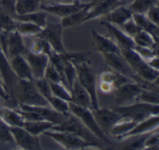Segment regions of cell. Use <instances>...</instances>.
I'll list each match as a JSON object with an SVG mask.
<instances>
[{
	"mask_svg": "<svg viewBox=\"0 0 159 150\" xmlns=\"http://www.w3.org/2000/svg\"><path fill=\"white\" fill-rule=\"evenodd\" d=\"M50 130L68 131L75 134L84 141L93 144L94 147L103 148V143L98 139L75 115L70 113L67 118L59 125H53Z\"/></svg>",
	"mask_w": 159,
	"mask_h": 150,
	"instance_id": "obj_1",
	"label": "cell"
},
{
	"mask_svg": "<svg viewBox=\"0 0 159 150\" xmlns=\"http://www.w3.org/2000/svg\"><path fill=\"white\" fill-rule=\"evenodd\" d=\"M14 89L16 98L20 104L50 107L47 100L38 90L33 80L19 79Z\"/></svg>",
	"mask_w": 159,
	"mask_h": 150,
	"instance_id": "obj_2",
	"label": "cell"
},
{
	"mask_svg": "<svg viewBox=\"0 0 159 150\" xmlns=\"http://www.w3.org/2000/svg\"><path fill=\"white\" fill-rule=\"evenodd\" d=\"M113 109L119 113L122 119H128L136 122L159 114V104H150L135 102L127 105L116 106Z\"/></svg>",
	"mask_w": 159,
	"mask_h": 150,
	"instance_id": "obj_3",
	"label": "cell"
},
{
	"mask_svg": "<svg viewBox=\"0 0 159 150\" xmlns=\"http://www.w3.org/2000/svg\"><path fill=\"white\" fill-rule=\"evenodd\" d=\"M120 49L122 56L142 79L147 82H153L158 79L159 71L150 67L134 49Z\"/></svg>",
	"mask_w": 159,
	"mask_h": 150,
	"instance_id": "obj_4",
	"label": "cell"
},
{
	"mask_svg": "<svg viewBox=\"0 0 159 150\" xmlns=\"http://www.w3.org/2000/svg\"><path fill=\"white\" fill-rule=\"evenodd\" d=\"M70 113L76 116L82 123L103 143L112 145V143L96 123L91 110L78 106L72 102H68Z\"/></svg>",
	"mask_w": 159,
	"mask_h": 150,
	"instance_id": "obj_5",
	"label": "cell"
},
{
	"mask_svg": "<svg viewBox=\"0 0 159 150\" xmlns=\"http://www.w3.org/2000/svg\"><path fill=\"white\" fill-rule=\"evenodd\" d=\"M76 68V77L80 84L86 90L90 95L93 110L99 108L96 87V77L86 61L73 64Z\"/></svg>",
	"mask_w": 159,
	"mask_h": 150,
	"instance_id": "obj_6",
	"label": "cell"
},
{
	"mask_svg": "<svg viewBox=\"0 0 159 150\" xmlns=\"http://www.w3.org/2000/svg\"><path fill=\"white\" fill-rule=\"evenodd\" d=\"M107 65L114 71L132 79L142 86L145 82L135 73L122 54L107 53L102 54Z\"/></svg>",
	"mask_w": 159,
	"mask_h": 150,
	"instance_id": "obj_7",
	"label": "cell"
},
{
	"mask_svg": "<svg viewBox=\"0 0 159 150\" xmlns=\"http://www.w3.org/2000/svg\"><path fill=\"white\" fill-rule=\"evenodd\" d=\"M43 134L52 138L66 149H79L94 146L93 144L68 131H49L48 130L43 131Z\"/></svg>",
	"mask_w": 159,
	"mask_h": 150,
	"instance_id": "obj_8",
	"label": "cell"
},
{
	"mask_svg": "<svg viewBox=\"0 0 159 150\" xmlns=\"http://www.w3.org/2000/svg\"><path fill=\"white\" fill-rule=\"evenodd\" d=\"M63 28L60 23L47 22L42 31L35 37L48 43L54 51L62 53L66 51L62 42Z\"/></svg>",
	"mask_w": 159,
	"mask_h": 150,
	"instance_id": "obj_9",
	"label": "cell"
},
{
	"mask_svg": "<svg viewBox=\"0 0 159 150\" xmlns=\"http://www.w3.org/2000/svg\"><path fill=\"white\" fill-rule=\"evenodd\" d=\"M91 111L96 123L106 136L110 133L112 128L122 120L120 115L113 108L99 107Z\"/></svg>",
	"mask_w": 159,
	"mask_h": 150,
	"instance_id": "obj_10",
	"label": "cell"
},
{
	"mask_svg": "<svg viewBox=\"0 0 159 150\" xmlns=\"http://www.w3.org/2000/svg\"><path fill=\"white\" fill-rule=\"evenodd\" d=\"M142 89V87L135 82H126L117 87L114 89L116 106L127 105V104L135 102Z\"/></svg>",
	"mask_w": 159,
	"mask_h": 150,
	"instance_id": "obj_11",
	"label": "cell"
},
{
	"mask_svg": "<svg viewBox=\"0 0 159 150\" xmlns=\"http://www.w3.org/2000/svg\"><path fill=\"white\" fill-rule=\"evenodd\" d=\"M90 4L91 2L84 3L76 0L71 3H52L42 5L40 6V9L47 13H51L62 18L83 9Z\"/></svg>",
	"mask_w": 159,
	"mask_h": 150,
	"instance_id": "obj_12",
	"label": "cell"
},
{
	"mask_svg": "<svg viewBox=\"0 0 159 150\" xmlns=\"http://www.w3.org/2000/svg\"><path fill=\"white\" fill-rule=\"evenodd\" d=\"M26 60L31 69L33 79L44 77L45 71L49 63L48 56L43 53H33L27 51Z\"/></svg>",
	"mask_w": 159,
	"mask_h": 150,
	"instance_id": "obj_13",
	"label": "cell"
},
{
	"mask_svg": "<svg viewBox=\"0 0 159 150\" xmlns=\"http://www.w3.org/2000/svg\"><path fill=\"white\" fill-rule=\"evenodd\" d=\"M17 144L25 149H42L38 136H34L23 127L14 126L9 128Z\"/></svg>",
	"mask_w": 159,
	"mask_h": 150,
	"instance_id": "obj_14",
	"label": "cell"
},
{
	"mask_svg": "<svg viewBox=\"0 0 159 150\" xmlns=\"http://www.w3.org/2000/svg\"><path fill=\"white\" fill-rule=\"evenodd\" d=\"M20 110L32 111L39 113L44 120L52 122L54 125H59L63 121L68 117L60 112H57L51 107L42 106H30L19 104Z\"/></svg>",
	"mask_w": 159,
	"mask_h": 150,
	"instance_id": "obj_15",
	"label": "cell"
},
{
	"mask_svg": "<svg viewBox=\"0 0 159 150\" xmlns=\"http://www.w3.org/2000/svg\"><path fill=\"white\" fill-rule=\"evenodd\" d=\"M159 125V116H150L145 120L138 122L135 126L129 132L116 138L117 140H122L127 138L143 135L158 129Z\"/></svg>",
	"mask_w": 159,
	"mask_h": 150,
	"instance_id": "obj_16",
	"label": "cell"
},
{
	"mask_svg": "<svg viewBox=\"0 0 159 150\" xmlns=\"http://www.w3.org/2000/svg\"><path fill=\"white\" fill-rule=\"evenodd\" d=\"M101 24L107 29L110 33L113 36L115 39V42L122 49H134L135 43L134 42L133 38L128 35L123 30L119 29L112 24L103 20L101 22Z\"/></svg>",
	"mask_w": 159,
	"mask_h": 150,
	"instance_id": "obj_17",
	"label": "cell"
},
{
	"mask_svg": "<svg viewBox=\"0 0 159 150\" xmlns=\"http://www.w3.org/2000/svg\"><path fill=\"white\" fill-rule=\"evenodd\" d=\"M71 102L78 106L93 110L90 95L80 84L77 77L75 79L70 90Z\"/></svg>",
	"mask_w": 159,
	"mask_h": 150,
	"instance_id": "obj_18",
	"label": "cell"
},
{
	"mask_svg": "<svg viewBox=\"0 0 159 150\" xmlns=\"http://www.w3.org/2000/svg\"><path fill=\"white\" fill-rule=\"evenodd\" d=\"M92 35L94 46L101 54L107 53L122 54L120 48L112 39L98 33L94 30H92Z\"/></svg>",
	"mask_w": 159,
	"mask_h": 150,
	"instance_id": "obj_19",
	"label": "cell"
},
{
	"mask_svg": "<svg viewBox=\"0 0 159 150\" xmlns=\"http://www.w3.org/2000/svg\"><path fill=\"white\" fill-rule=\"evenodd\" d=\"M11 66L12 70L20 79L33 80L30 66L27 60L21 55L12 57Z\"/></svg>",
	"mask_w": 159,
	"mask_h": 150,
	"instance_id": "obj_20",
	"label": "cell"
},
{
	"mask_svg": "<svg viewBox=\"0 0 159 150\" xmlns=\"http://www.w3.org/2000/svg\"><path fill=\"white\" fill-rule=\"evenodd\" d=\"M132 17V12L124 5H120L106 15V21L121 25Z\"/></svg>",
	"mask_w": 159,
	"mask_h": 150,
	"instance_id": "obj_21",
	"label": "cell"
},
{
	"mask_svg": "<svg viewBox=\"0 0 159 150\" xmlns=\"http://www.w3.org/2000/svg\"><path fill=\"white\" fill-rule=\"evenodd\" d=\"M132 19L144 31L150 34L155 41L158 43L159 29L158 25L152 22L144 14L132 13Z\"/></svg>",
	"mask_w": 159,
	"mask_h": 150,
	"instance_id": "obj_22",
	"label": "cell"
},
{
	"mask_svg": "<svg viewBox=\"0 0 159 150\" xmlns=\"http://www.w3.org/2000/svg\"><path fill=\"white\" fill-rule=\"evenodd\" d=\"M7 49L12 57L27 52L22 39L17 32H12L7 38Z\"/></svg>",
	"mask_w": 159,
	"mask_h": 150,
	"instance_id": "obj_23",
	"label": "cell"
},
{
	"mask_svg": "<svg viewBox=\"0 0 159 150\" xmlns=\"http://www.w3.org/2000/svg\"><path fill=\"white\" fill-rule=\"evenodd\" d=\"M0 70L2 73L4 81L8 87L12 90L17 82V77L7 63L6 59L0 51Z\"/></svg>",
	"mask_w": 159,
	"mask_h": 150,
	"instance_id": "obj_24",
	"label": "cell"
},
{
	"mask_svg": "<svg viewBox=\"0 0 159 150\" xmlns=\"http://www.w3.org/2000/svg\"><path fill=\"white\" fill-rule=\"evenodd\" d=\"M92 2H91V4L88 6L83 8V9L66 17H62L60 22L61 26L63 27H69L83 23L84 20L88 13L89 8Z\"/></svg>",
	"mask_w": 159,
	"mask_h": 150,
	"instance_id": "obj_25",
	"label": "cell"
},
{
	"mask_svg": "<svg viewBox=\"0 0 159 150\" xmlns=\"http://www.w3.org/2000/svg\"><path fill=\"white\" fill-rule=\"evenodd\" d=\"M54 125L48 121H24L23 128L34 136H38L46 130H50Z\"/></svg>",
	"mask_w": 159,
	"mask_h": 150,
	"instance_id": "obj_26",
	"label": "cell"
},
{
	"mask_svg": "<svg viewBox=\"0 0 159 150\" xmlns=\"http://www.w3.org/2000/svg\"><path fill=\"white\" fill-rule=\"evenodd\" d=\"M136 45L158 50V43L148 32L141 30L132 37Z\"/></svg>",
	"mask_w": 159,
	"mask_h": 150,
	"instance_id": "obj_27",
	"label": "cell"
},
{
	"mask_svg": "<svg viewBox=\"0 0 159 150\" xmlns=\"http://www.w3.org/2000/svg\"><path fill=\"white\" fill-rule=\"evenodd\" d=\"M47 12L44 11H35L32 13L19 15L17 18L23 22H29L35 24L42 28H43L47 24Z\"/></svg>",
	"mask_w": 159,
	"mask_h": 150,
	"instance_id": "obj_28",
	"label": "cell"
},
{
	"mask_svg": "<svg viewBox=\"0 0 159 150\" xmlns=\"http://www.w3.org/2000/svg\"><path fill=\"white\" fill-rule=\"evenodd\" d=\"M40 8V0H17L16 9L19 15H24L37 11Z\"/></svg>",
	"mask_w": 159,
	"mask_h": 150,
	"instance_id": "obj_29",
	"label": "cell"
},
{
	"mask_svg": "<svg viewBox=\"0 0 159 150\" xmlns=\"http://www.w3.org/2000/svg\"><path fill=\"white\" fill-rule=\"evenodd\" d=\"M157 4H158V0H134L127 7L132 13L145 14L151 7Z\"/></svg>",
	"mask_w": 159,
	"mask_h": 150,
	"instance_id": "obj_30",
	"label": "cell"
},
{
	"mask_svg": "<svg viewBox=\"0 0 159 150\" xmlns=\"http://www.w3.org/2000/svg\"><path fill=\"white\" fill-rule=\"evenodd\" d=\"M0 117L7 123L13 126L23 127L25 120L17 112L8 109H0Z\"/></svg>",
	"mask_w": 159,
	"mask_h": 150,
	"instance_id": "obj_31",
	"label": "cell"
},
{
	"mask_svg": "<svg viewBox=\"0 0 159 150\" xmlns=\"http://www.w3.org/2000/svg\"><path fill=\"white\" fill-rule=\"evenodd\" d=\"M123 120V119H122ZM121 120L118 123H117L111 129L110 133L111 135L114 136L116 138L120 137L124 134L131 130L135 125L138 123L133 120H125L122 121Z\"/></svg>",
	"mask_w": 159,
	"mask_h": 150,
	"instance_id": "obj_32",
	"label": "cell"
},
{
	"mask_svg": "<svg viewBox=\"0 0 159 150\" xmlns=\"http://www.w3.org/2000/svg\"><path fill=\"white\" fill-rule=\"evenodd\" d=\"M61 54V56L64 60V63H63L64 76H65V79L66 81V84L68 86V89L70 92L73 83L75 79L76 78V68L73 63H71L70 61L66 60L65 58L63 53Z\"/></svg>",
	"mask_w": 159,
	"mask_h": 150,
	"instance_id": "obj_33",
	"label": "cell"
},
{
	"mask_svg": "<svg viewBox=\"0 0 159 150\" xmlns=\"http://www.w3.org/2000/svg\"><path fill=\"white\" fill-rule=\"evenodd\" d=\"M135 102L150 104H159L158 90L142 88L140 93L136 98Z\"/></svg>",
	"mask_w": 159,
	"mask_h": 150,
	"instance_id": "obj_34",
	"label": "cell"
},
{
	"mask_svg": "<svg viewBox=\"0 0 159 150\" xmlns=\"http://www.w3.org/2000/svg\"><path fill=\"white\" fill-rule=\"evenodd\" d=\"M50 107L58 112L65 115H68L70 112L69 109L68 102L60 99L53 95L47 99Z\"/></svg>",
	"mask_w": 159,
	"mask_h": 150,
	"instance_id": "obj_35",
	"label": "cell"
},
{
	"mask_svg": "<svg viewBox=\"0 0 159 150\" xmlns=\"http://www.w3.org/2000/svg\"><path fill=\"white\" fill-rule=\"evenodd\" d=\"M52 94L60 99L66 100V102H71V94L70 90L61 83L53 82L48 81Z\"/></svg>",
	"mask_w": 159,
	"mask_h": 150,
	"instance_id": "obj_36",
	"label": "cell"
},
{
	"mask_svg": "<svg viewBox=\"0 0 159 150\" xmlns=\"http://www.w3.org/2000/svg\"><path fill=\"white\" fill-rule=\"evenodd\" d=\"M17 28L22 33L36 36L42 30V27L29 22H24L17 25Z\"/></svg>",
	"mask_w": 159,
	"mask_h": 150,
	"instance_id": "obj_37",
	"label": "cell"
},
{
	"mask_svg": "<svg viewBox=\"0 0 159 150\" xmlns=\"http://www.w3.org/2000/svg\"><path fill=\"white\" fill-rule=\"evenodd\" d=\"M33 81L40 94L46 99L53 95L49 83L45 77L33 79Z\"/></svg>",
	"mask_w": 159,
	"mask_h": 150,
	"instance_id": "obj_38",
	"label": "cell"
},
{
	"mask_svg": "<svg viewBox=\"0 0 159 150\" xmlns=\"http://www.w3.org/2000/svg\"><path fill=\"white\" fill-rule=\"evenodd\" d=\"M44 77L48 81L62 84L61 79L59 73L54 65L50 61V60L45 71Z\"/></svg>",
	"mask_w": 159,
	"mask_h": 150,
	"instance_id": "obj_39",
	"label": "cell"
},
{
	"mask_svg": "<svg viewBox=\"0 0 159 150\" xmlns=\"http://www.w3.org/2000/svg\"><path fill=\"white\" fill-rule=\"evenodd\" d=\"M159 133L158 129L153 131L146 138L144 142L145 149H158Z\"/></svg>",
	"mask_w": 159,
	"mask_h": 150,
	"instance_id": "obj_40",
	"label": "cell"
},
{
	"mask_svg": "<svg viewBox=\"0 0 159 150\" xmlns=\"http://www.w3.org/2000/svg\"><path fill=\"white\" fill-rule=\"evenodd\" d=\"M122 30L125 32L128 35L131 37L132 38L137 34L139 32L142 30L134 20V19L130 18L129 20L126 21L122 25H120Z\"/></svg>",
	"mask_w": 159,
	"mask_h": 150,
	"instance_id": "obj_41",
	"label": "cell"
},
{
	"mask_svg": "<svg viewBox=\"0 0 159 150\" xmlns=\"http://www.w3.org/2000/svg\"><path fill=\"white\" fill-rule=\"evenodd\" d=\"M134 50L145 61H148V60L153 57L158 56V50H154L152 48L140 46L135 45Z\"/></svg>",
	"mask_w": 159,
	"mask_h": 150,
	"instance_id": "obj_42",
	"label": "cell"
},
{
	"mask_svg": "<svg viewBox=\"0 0 159 150\" xmlns=\"http://www.w3.org/2000/svg\"><path fill=\"white\" fill-rule=\"evenodd\" d=\"M0 140L8 142L14 144L13 136L10 131L9 128L2 121H0Z\"/></svg>",
	"mask_w": 159,
	"mask_h": 150,
	"instance_id": "obj_43",
	"label": "cell"
},
{
	"mask_svg": "<svg viewBox=\"0 0 159 150\" xmlns=\"http://www.w3.org/2000/svg\"><path fill=\"white\" fill-rule=\"evenodd\" d=\"M146 17L153 24L158 25L159 21V12L158 4L151 7L145 14Z\"/></svg>",
	"mask_w": 159,
	"mask_h": 150,
	"instance_id": "obj_44",
	"label": "cell"
},
{
	"mask_svg": "<svg viewBox=\"0 0 159 150\" xmlns=\"http://www.w3.org/2000/svg\"><path fill=\"white\" fill-rule=\"evenodd\" d=\"M152 132V131L143 134V136L140 139H139L131 143L130 144H128L127 146H126L124 148V149H139L144 148V142H145L146 138L148 137V136Z\"/></svg>",
	"mask_w": 159,
	"mask_h": 150,
	"instance_id": "obj_45",
	"label": "cell"
},
{
	"mask_svg": "<svg viewBox=\"0 0 159 150\" xmlns=\"http://www.w3.org/2000/svg\"><path fill=\"white\" fill-rule=\"evenodd\" d=\"M146 61L150 67H152V68L155 69L157 70H158V64H159L158 56L153 57Z\"/></svg>",
	"mask_w": 159,
	"mask_h": 150,
	"instance_id": "obj_46",
	"label": "cell"
},
{
	"mask_svg": "<svg viewBox=\"0 0 159 150\" xmlns=\"http://www.w3.org/2000/svg\"><path fill=\"white\" fill-rule=\"evenodd\" d=\"M3 4L9 12L12 13L14 11V0H3Z\"/></svg>",
	"mask_w": 159,
	"mask_h": 150,
	"instance_id": "obj_47",
	"label": "cell"
},
{
	"mask_svg": "<svg viewBox=\"0 0 159 150\" xmlns=\"http://www.w3.org/2000/svg\"><path fill=\"white\" fill-rule=\"evenodd\" d=\"M100 87L101 90L104 93L110 92L112 89H114L113 86L111 84L105 82H101Z\"/></svg>",
	"mask_w": 159,
	"mask_h": 150,
	"instance_id": "obj_48",
	"label": "cell"
},
{
	"mask_svg": "<svg viewBox=\"0 0 159 150\" xmlns=\"http://www.w3.org/2000/svg\"><path fill=\"white\" fill-rule=\"evenodd\" d=\"M0 96L6 100H7L9 99L8 94L4 91V90L3 89L1 84H0Z\"/></svg>",
	"mask_w": 159,
	"mask_h": 150,
	"instance_id": "obj_49",
	"label": "cell"
},
{
	"mask_svg": "<svg viewBox=\"0 0 159 150\" xmlns=\"http://www.w3.org/2000/svg\"><path fill=\"white\" fill-rule=\"evenodd\" d=\"M120 1H121V2H122V5H125L128 2L129 0H120Z\"/></svg>",
	"mask_w": 159,
	"mask_h": 150,
	"instance_id": "obj_50",
	"label": "cell"
},
{
	"mask_svg": "<svg viewBox=\"0 0 159 150\" xmlns=\"http://www.w3.org/2000/svg\"><path fill=\"white\" fill-rule=\"evenodd\" d=\"M2 28V25H1V20H0V30H1V29Z\"/></svg>",
	"mask_w": 159,
	"mask_h": 150,
	"instance_id": "obj_51",
	"label": "cell"
},
{
	"mask_svg": "<svg viewBox=\"0 0 159 150\" xmlns=\"http://www.w3.org/2000/svg\"><path fill=\"white\" fill-rule=\"evenodd\" d=\"M40 1H41V0H40Z\"/></svg>",
	"mask_w": 159,
	"mask_h": 150,
	"instance_id": "obj_52",
	"label": "cell"
}]
</instances>
